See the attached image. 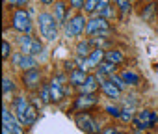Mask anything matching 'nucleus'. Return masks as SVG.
Here are the masks:
<instances>
[{"mask_svg":"<svg viewBox=\"0 0 158 134\" xmlns=\"http://www.w3.org/2000/svg\"><path fill=\"white\" fill-rule=\"evenodd\" d=\"M17 45L21 48L23 54H28V56H37L43 52V43L35 37H32L30 34H21L17 37Z\"/></svg>","mask_w":158,"mask_h":134,"instance_id":"obj_3","label":"nucleus"},{"mask_svg":"<svg viewBox=\"0 0 158 134\" xmlns=\"http://www.w3.org/2000/svg\"><path fill=\"white\" fill-rule=\"evenodd\" d=\"M88 61H89V67H99L104 61V50L102 48H93V52L89 54Z\"/></svg>","mask_w":158,"mask_h":134,"instance_id":"obj_20","label":"nucleus"},{"mask_svg":"<svg viewBox=\"0 0 158 134\" xmlns=\"http://www.w3.org/2000/svg\"><path fill=\"white\" fill-rule=\"evenodd\" d=\"M97 95L93 93V95H86V93H80L76 97V101H74V108H89V106H93V104H97Z\"/></svg>","mask_w":158,"mask_h":134,"instance_id":"obj_14","label":"nucleus"},{"mask_svg":"<svg viewBox=\"0 0 158 134\" xmlns=\"http://www.w3.org/2000/svg\"><path fill=\"white\" fill-rule=\"evenodd\" d=\"M2 125H4L11 134H24L21 121L15 119V115L8 110V106H2Z\"/></svg>","mask_w":158,"mask_h":134,"instance_id":"obj_10","label":"nucleus"},{"mask_svg":"<svg viewBox=\"0 0 158 134\" xmlns=\"http://www.w3.org/2000/svg\"><path fill=\"white\" fill-rule=\"evenodd\" d=\"M23 82L28 90H35L41 84V71L39 69H30V71H23Z\"/></svg>","mask_w":158,"mask_h":134,"instance_id":"obj_11","label":"nucleus"},{"mask_svg":"<svg viewBox=\"0 0 158 134\" xmlns=\"http://www.w3.org/2000/svg\"><path fill=\"white\" fill-rule=\"evenodd\" d=\"M112 75H115V65L104 60V61L97 67V77H99V78H108V77H112Z\"/></svg>","mask_w":158,"mask_h":134,"instance_id":"obj_15","label":"nucleus"},{"mask_svg":"<svg viewBox=\"0 0 158 134\" xmlns=\"http://www.w3.org/2000/svg\"><path fill=\"white\" fill-rule=\"evenodd\" d=\"M86 32H88L89 36H93V37H95V36L102 37V36H108V32H110V24H108L106 19H102V17H99V15H93L91 19H88Z\"/></svg>","mask_w":158,"mask_h":134,"instance_id":"obj_6","label":"nucleus"},{"mask_svg":"<svg viewBox=\"0 0 158 134\" xmlns=\"http://www.w3.org/2000/svg\"><path fill=\"white\" fill-rule=\"evenodd\" d=\"M134 134H141V130H136V132H134Z\"/></svg>","mask_w":158,"mask_h":134,"instance_id":"obj_36","label":"nucleus"},{"mask_svg":"<svg viewBox=\"0 0 158 134\" xmlns=\"http://www.w3.org/2000/svg\"><path fill=\"white\" fill-rule=\"evenodd\" d=\"M117 8H119V11L125 15L127 11H130V2H128V0H117Z\"/></svg>","mask_w":158,"mask_h":134,"instance_id":"obj_29","label":"nucleus"},{"mask_svg":"<svg viewBox=\"0 0 158 134\" xmlns=\"http://www.w3.org/2000/svg\"><path fill=\"white\" fill-rule=\"evenodd\" d=\"M88 26V19L82 15V13H76L74 17L69 19V23L65 24V36L67 37H80L84 34Z\"/></svg>","mask_w":158,"mask_h":134,"instance_id":"obj_4","label":"nucleus"},{"mask_svg":"<svg viewBox=\"0 0 158 134\" xmlns=\"http://www.w3.org/2000/svg\"><path fill=\"white\" fill-rule=\"evenodd\" d=\"M54 17L60 24H67V8L63 2H56L54 4Z\"/></svg>","mask_w":158,"mask_h":134,"instance_id":"obj_19","label":"nucleus"},{"mask_svg":"<svg viewBox=\"0 0 158 134\" xmlns=\"http://www.w3.org/2000/svg\"><path fill=\"white\" fill-rule=\"evenodd\" d=\"M86 78H88V73L82 71V69H74V71L69 73V82H71L73 86H76V88H80V86L86 82Z\"/></svg>","mask_w":158,"mask_h":134,"instance_id":"obj_16","label":"nucleus"},{"mask_svg":"<svg viewBox=\"0 0 158 134\" xmlns=\"http://www.w3.org/2000/svg\"><path fill=\"white\" fill-rule=\"evenodd\" d=\"M2 134H11V132H10V130H8L6 127H2Z\"/></svg>","mask_w":158,"mask_h":134,"instance_id":"obj_35","label":"nucleus"},{"mask_svg":"<svg viewBox=\"0 0 158 134\" xmlns=\"http://www.w3.org/2000/svg\"><path fill=\"white\" fill-rule=\"evenodd\" d=\"M69 4L73 10H82L86 6V0H69Z\"/></svg>","mask_w":158,"mask_h":134,"instance_id":"obj_31","label":"nucleus"},{"mask_svg":"<svg viewBox=\"0 0 158 134\" xmlns=\"http://www.w3.org/2000/svg\"><path fill=\"white\" fill-rule=\"evenodd\" d=\"M119 119H123L125 123L132 121V119H134V115H132V110H130V108H123V110H121V117H119Z\"/></svg>","mask_w":158,"mask_h":134,"instance_id":"obj_28","label":"nucleus"},{"mask_svg":"<svg viewBox=\"0 0 158 134\" xmlns=\"http://www.w3.org/2000/svg\"><path fill=\"white\" fill-rule=\"evenodd\" d=\"M101 90L104 91L106 97H110V99H114V101L121 97V90H119L110 78H101Z\"/></svg>","mask_w":158,"mask_h":134,"instance_id":"obj_13","label":"nucleus"},{"mask_svg":"<svg viewBox=\"0 0 158 134\" xmlns=\"http://www.w3.org/2000/svg\"><path fill=\"white\" fill-rule=\"evenodd\" d=\"M10 60H11V63H13L15 67H19V69H23V71L37 69V58H35V56H28V54H23L21 50H19V52H13Z\"/></svg>","mask_w":158,"mask_h":134,"instance_id":"obj_7","label":"nucleus"},{"mask_svg":"<svg viewBox=\"0 0 158 134\" xmlns=\"http://www.w3.org/2000/svg\"><path fill=\"white\" fill-rule=\"evenodd\" d=\"M104 60L110 61V63H114V65H117V63L123 61V52L121 50H115V48H110V50L104 52Z\"/></svg>","mask_w":158,"mask_h":134,"instance_id":"obj_21","label":"nucleus"},{"mask_svg":"<svg viewBox=\"0 0 158 134\" xmlns=\"http://www.w3.org/2000/svg\"><path fill=\"white\" fill-rule=\"evenodd\" d=\"M11 45L8 43V41H2V58L4 60H8V58H11Z\"/></svg>","mask_w":158,"mask_h":134,"instance_id":"obj_26","label":"nucleus"},{"mask_svg":"<svg viewBox=\"0 0 158 134\" xmlns=\"http://www.w3.org/2000/svg\"><path fill=\"white\" fill-rule=\"evenodd\" d=\"M110 115H114V117H121V110L117 108V106H114V104H108L106 108H104Z\"/></svg>","mask_w":158,"mask_h":134,"instance_id":"obj_30","label":"nucleus"},{"mask_svg":"<svg viewBox=\"0 0 158 134\" xmlns=\"http://www.w3.org/2000/svg\"><path fill=\"white\" fill-rule=\"evenodd\" d=\"M74 121H76V127L80 130H84L86 134H101V128H99L97 121L89 114H76Z\"/></svg>","mask_w":158,"mask_h":134,"instance_id":"obj_9","label":"nucleus"},{"mask_svg":"<svg viewBox=\"0 0 158 134\" xmlns=\"http://www.w3.org/2000/svg\"><path fill=\"white\" fill-rule=\"evenodd\" d=\"M121 78H123V82L127 84V86H136L138 82H139V77L134 73V71H130V69H125V71H121V75H119Z\"/></svg>","mask_w":158,"mask_h":134,"instance_id":"obj_22","label":"nucleus"},{"mask_svg":"<svg viewBox=\"0 0 158 134\" xmlns=\"http://www.w3.org/2000/svg\"><path fill=\"white\" fill-rule=\"evenodd\" d=\"M13 90H15L13 80H11L10 77H4V78H2V91H4V95H10Z\"/></svg>","mask_w":158,"mask_h":134,"instance_id":"obj_24","label":"nucleus"},{"mask_svg":"<svg viewBox=\"0 0 158 134\" xmlns=\"http://www.w3.org/2000/svg\"><path fill=\"white\" fill-rule=\"evenodd\" d=\"M37 24H39V32H41V36L45 37V41H56L58 39V21H56V17L52 15V13H48V11H41L39 15H37Z\"/></svg>","mask_w":158,"mask_h":134,"instance_id":"obj_2","label":"nucleus"},{"mask_svg":"<svg viewBox=\"0 0 158 134\" xmlns=\"http://www.w3.org/2000/svg\"><path fill=\"white\" fill-rule=\"evenodd\" d=\"M156 121H158V115H156L152 110H141V112H138V114L134 115V119H132L136 130L149 128V127H152Z\"/></svg>","mask_w":158,"mask_h":134,"instance_id":"obj_8","label":"nucleus"},{"mask_svg":"<svg viewBox=\"0 0 158 134\" xmlns=\"http://www.w3.org/2000/svg\"><path fill=\"white\" fill-rule=\"evenodd\" d=\"M13 108H15V117L21 121L23 127H30V125L35 123V119H37V110H35V106H32V104L28 103V99H26L24 95L15 99Z\"/></svg>","mask_w":158,"mask_h":134,"instance_id":"obj_1","label":"nucleus"},{"mask_svg":"<svg viewBox=\"0 0 158 134\" xmlns=\"http://www.w3.org/2000/svg\"><path fill=\"white\" fill-rule=\"evenodd\" d=\"M39 101H41L43 104H48V103H52V97H50V88H48V84L41 86V90H39Z\"/></svg>","mask_w":158,"mask_h":134,"instance_id":"obj_23","label":"nucleus"},{"mask_svg":"<svg viewBox=\"0 0 158 134\" xmlns=\"http://www.w3.org/2000/svg\"><path fill=\"white\" fill-rule=\"evenodd\" d=\"M101 86V78L97 75H88L86 82L80 86V93H86V95H93Z\"/></svg>","mask_w":158,"mask_h":134,"instance_id":"obj_12","label":"nucleus"},{"mask_svg":"<svg viewBox=\"0 0 158 134\" xmlns=\"http://www.w3.org/2000/svg\"><path fill=\"white\" fill-rule=\"evenodd\" d=\"M108 78H110V80H112V82H114V84H115V86H117L119 90H121V91H123V90L127 88V84L123 82V78H121L119 75H112V77H108Z\"/></svg>","mask_w":158,"mask_h":134,"instance_id":"obj_27","label":"nucleus"},{"mask_svg":"<svg viewBox=\"0 0 158 134\" xmlns=\"http://www.w3.org/2000/svg\"><path fill=\"white\" fill-rule=\"evenodd\" d=\"M39 2H41V4H52L54 0H39Z\"/></svg>","mask_w":158,"mask_h":134,"instance_id":"obj_34","label":"nucleus"},{"mask_svg":"<svg viewBox=\"0 0 158 134\" xmlns=\"http://www.w3.org/2000/svg\"><path fill=\"white\" fill-rule=\"evenodd\" d=\"M101 134H121V132L117 128H114V127H106V128L101 130Z\"/></svg>","mask_w":158,"mask_h":134,"instance_id":"obj_33","label":"nucleus"},{"mask_svg":"<svg viewBox=\"0 0 158 134\" xmlns=\"http://www.w3.org/2000/svg\"><path fill=\"white\" fill-rule=\"evenodd\" d=\"M11 26L19 34H30L32 32V21H30V11L26 10H17L11 17Z\"/></svg>","mask_w":158,"mask_h":134,"instance_id":"obj_5","label":"nucleus"},{"mask_svg":"<svg viewBox=\"0 0 158 134\" xmlns=\"http://www.w3.org/2000/svg\"><path fill=\"white\" fill-rule=\"evenodd\" d=\"M97 6H99V0H86L84 10H86L88 13H95V11H97Z\"/></svg>","mask_w":158,"mask_h":134,"instance_id":"obj_25","label":"nucleus"},{"mask_svg":"<svg viewBox=\"0 0 158 134\" xmlns=\"http://www.w3.org/2000/svg\"><path fill=\"white\" fill-rule=\"evenodd\" d=\"M48 88H50V97H52V103H60V101L63 99V95H65V91H63L61 84H60V82H56V80L52 78V80H50V84H48Z\"/></svg>","mask_w":158,"mask_h":134,"instance_id":"obj_17","label":"nucleus"},{"mask_svg":"<svg viewBox=\"0 0 158 134\" xmlns=\"http://www.w3.org/2000/svg\"><path fill=\"white\" fill-rule=\"evenodd\" d=\"M6 2L10 4V6H15V8H21V6H24L28 0H6Z\"/></svg>","mask_w":158,"mask_h":134,"instance_id":"obj_32","label":"nucleus"},{"mask_svg":"<svg viewBox=\"0 0 158 134\" xmlns=\"http://www.w3.org/2000/svg\"><path fill=\"white\" fill-rule=\"evenodd\" d=\"M74 52H76L78 58H89V54L93 52V48H91V41H78Z\"/></svg>","mask_w":158,"mask_h":134,"instance_id":"obj_18","label":"nucleus"},{"mask_svg":"<svg viewBox=\"0 0 158 134\" xmlns=\"http://www.w3.org/2000/svg\"><path fill=\"white\" fill-rule=\"evenodd\" d=\"M110 2H115V4H117V0H110Z\"/></svg>","mask_w":158,"mask_h":134,"instance_id":"obj_37","label":"nucleus"}]
</instances>
